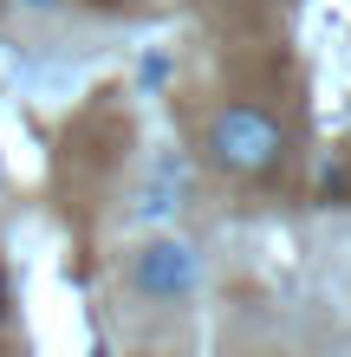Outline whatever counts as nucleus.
Instances as JSON below:
<instances>
[{
	"instance_id": "f257e3e1",
	"label": "nucleus",
	"mask_w": 351,
	"mask_h": 357,
	"mask_svg": "<svg viewBox=\"0 0 351 357\" xmlns=\"http://www.w3.org/2000/svg\"><path fill=\"white\" fill-rule=\"evenodd\" d=\"M209 156L228 176H274L286 162V130L260 104H228V111L209 123Z\"/></svg>"
},
{
	"instance_id": "f03ea898",
	"label": "nucleus",
	"mask_w": 351,
	"mask_h": 357,
	"mask_svg": "<svg viewBox=\"0 0 351 357\" xmlns=\"http://www.w3.org/2000/svg\"><path fill=\"white\" fill-rule=\"evenodd\" d=\"M195 280H202V260L182 241H156V247H143V254H137V286L150 292V299H163V305L189 299Z\"/></svg>"
},
{
	"instance_id": "7ed1b4c3",
	"label": "nucleus",
	"mask_w": 351,
	"mask_h": 357,
	"mask_svg": "<svg viewBox=\"0 0 351 357\" xmlns=\"http://www.w3.org/2000/svg\"><path fill=\"white\" fill-rule=\"evenodd\" d=\"M0 299H7V286H0Z\"/></svg>"
}]
</instances>
